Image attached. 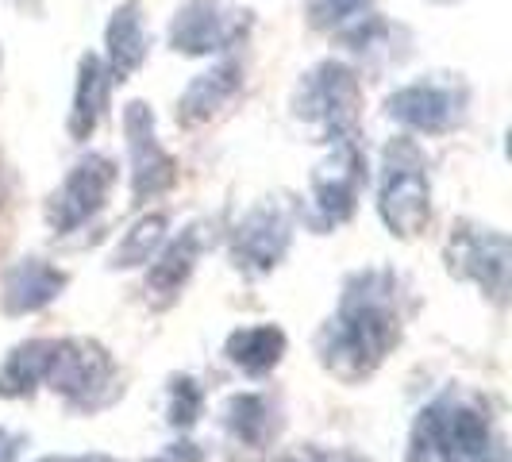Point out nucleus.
<instances>
[{
	"mask_svg": "<svg viewBox=\"0 0 512 462\" xmlns=\"http://www.w3.org/2000/svg\"><path fill=\"white\" fill-rule=\"evenodd\" d=\"M401 339V305H397V278L389 270L366 266L351 274L339 289V305L332 320H324L316 351L324 370L339 382L370 378L385 355Z\"/></svg>",
	"mask_w": 512,
	"mask_h": 462,
	"instance_id": "1",
	"label": "nucleus"
},
{
	"mask_svg": "<svg viewBox=\"0 0 512 462\" xmlns=\"http://www.w3.org/2000/svg\"><path fill=\"white\" fill-rule=\"evenodd\" d=\"M378 220L393 239H416L432 224V174L428 158L409 135L389 139L378 166V189H374Z\"/></svg>",
	"mask_w": 512,
	"mask_h": 462,
	"instance_id": "2",
	"label": "nucleus"
},
{
	"mask_svg": "<svg viewBox=\"0 0 512 462\" xmlns=\"http://www.w3.org/2000/svg\"><path fill=\"white\" fill-rule=\"evenodd\" d=\"M293 116L301 124L324 131V143L335 139H362V85L359 70L339 62V58H320L308 66L297 89H293Z\"/></svg>",
	"mask_w": 512,
	"mask_h": 462,
	"instance_id": "3",
	"label": "nucleus"
},
{
	"mask_svg": "<svg viewBox=\"0 0 512 462\" xmlns=\"http://www.w3.org/2000/svg\"><path fill=\"white\" fill-rule=\"evenodd\" d=\"M382 112L385 120H393L412 135H428V139L451 135L470 116V81L462 74H428L393 89Z\"/></svg>",
	"mask_w": 512,
	"mask_h": 462,
	"instance_id": "4",
	"label": "nucleus"
},
{
	"mask_svg": "<svg viewBox=\"0 0 512 462\" xmlns=\"http://www.w3.org/2000/svg\"><path fill=\"white\" fill-rule=\"evenodd\" d=\"M251 31L255 12L239 0H181L166 27V43L185 58H220L239 51Z\"/></svg>",
	"mask_w": 512,
	"mask_h": 462,
	"instance_id": "5",
	"label": "nucleus"
},
{
	"mask_svg": "<svg viewBox=\"0 0 512 462\" xmlns=\"http://www.w3.org/2000/svg\"><path fill=\"white\" fill-rule=\"evenodd\" d=\"M447 274L459 282L478 285L489 301H505L512 278V243L501 228L489 224H455L447 247H443Z\"/></svg>",
	"mask_w": 512,
	"mask_h": 462,
	"instance_id": "6",
	"label": "nucleus"
},
{
	"mask_svg": "<svg viewBox=\"0 0 512 462\" xmlns=\"http://www.w3.org/2000/svg\"><path fill=\"white\" fill-rule=\"evenodd\" d=\"M293 231H297V216L285 201L278 197L258 201L231 228V266L243 278H270L293 247Z\"/></svg>",
	"mask_w": 512,
	"mask_h": 462,
	"instance_id": "7",
	"label": "nucleus"
},
{
	"mask_svg": "<svg viewBox=\"0 0 512 462\" xmlns=\"http://www.w3.org/2000/svg\"><path fill=\"white\" fill-rule=\"evenodd\" d=\"M112 355L104 351L97 339H47V359H43V389L70 405H93L101 401L112 385Z\"/></svg>",
	"mask_w": 512,
	"mask_h": 462,
	"instance_id": "8",
	"label": "nucleus"
},
{
	"mask_svg": "<svg viewBox=\"0 0 512 462\" xmlns=\"http://www.w3.org/2000/svg\"><path fill=\"white\" fill-rule=\"evenodd\" d=\"M362 185H366V158H362L359 139L328 143V154L312 166V178H308L316 228L332 231L339 224H347L359 208Z\"/></svg>",
	"mask_w": 512,
	"mask_h": 462,
	"instance_id": "9",
	"label": "nucleus"
},
{
	"mask_svg": "<svg viewBox=\"0 0 512 462\" xmlns=\"http://www.w3.org/2000/svg\"><path fill=\"white\" fill-rule=\"evenodd\" d=\"M124 147H128L131 170V205L166 197L178 181V158L158 139V116L151 101L124 104Z\"/></svg>",
	"mask_w": 512,
	"mask_h": 462,
	"instance_id": "10",
	"label": "nucleus"
},
{
	"mask_svg": "<svg viewBox=\"0 0 512 462\" xmlns=\"http://www.w3.org/2000/svg\"><path fill=\"white\" fill-rule=\"evenodd\" d=\"M116 189V162L108 154H81L74 166L66 170V178L58 181L51 197H47V224L54 235H70L85 228L89 220H97Z\"/></svg>",
	"mask_w": 512,
	"mask_h": 462,
	"instance_id": "11",
	"label": "nucleus"
},
{
	"mask_svg": "<svg viewBox=\"0 0 512 462\" xmlns=\"http://www.w3.org/2000/svg\"><path fill=\"white\" fill-rule=\"evenodd\" d=\"M70 285V274L47 258H16L0 278V308L4 316H35L51 308Z\"/></svg>",
	"mask_w": 512,
	"mask_h": 462,
	"instance_id": "12",
	"label": "nucleus"
},
{
	"mask_svg": "<svg viewBox=\"0 0 512 462\" xmlns=\"http://www.w3.org/2000/svg\"><path fill=\"white\" fill-rule=\"evenodd\" d=\"M243 93V62L239 58H220L197 77H189V85L178 97V124L181 128H205L212 120H220L231 108V101Z\"/></svg>",
	"mask_w": 512,
	"mask_h": 462,
	"instance_id": "13",
	"label": "nucleus"
},
{
	"mask_svg": "<svg viewBox=\"0 0 512 462\" xmlns=\"http://www.w3.org/2000/svg\"><path fill=\"white\" fill-rule=\"evenodd\" d=\"M104 66L112 81H131L151 58V27L139 0H124L104 20Z\"/></svg>",
	"mask_w": 512,
	"mask_h": 462,
	"instance_id": "14",
	"label": "nucleus"
},
{
	"mask_svg": "<svg viewBox=\"0 0 512 462\" xmlns=\"http://www.w3.org/2000/svg\"><path fill=\"white\" fill-rule=\"evenodd\" d=\"M208 247V224L205 220H193L158 247V255L151 258V270H147V289H151L154 301H174L181 289L189 285L197 262Z\"/></svg>",
	"mask_w": 512,
	"mask_h": 462,
	"instance_id": "15",
	"label": "nucleus"
},
{
	"mask_svg": "<svg viewBox=\"0 0 512 462\" xmlns=\"http://www.w3.org/2000/svg\"><path fill=\"white\" fill-rule=\"evenodd\" d=\"M108 93H112V74L104 66L101 54H81L74 74V97H70V116H66V131L74 143L93 139V131L101 128L104 108H108Z\"/></svg>",
	"mask_w": 512,
	"mask_h": 462,
	"instance_id": "16",
	"label": "nucleus"
},
{
	"mask_svg": "<svg viewBox=\"0 0 512 462\" xmlns=\"http://www.w3.org/2000/svg\"><path fill=\"white\" fill-rule=\"evenodd\" d=\"M339 39L351 54H359L374 66H397L412 51V31L397 20H385L378 12H362L351 24L339 27Z\"/></svg>",
	"mask_w": 512,
	"mask_h": 462,
	"instance_id": "17",
	"label": "nucleus"
},
{
	"mask_svg": "<svg viewBox=\"0 0 512 462\" xmlns=\"http://www.w3.org/2000/svg\"><path fill=\"white\" fill-rule=\"evenodd\" d=\"M285 351H289V335L278 324H247L224 339V362L251 382L270 378L282 366Z\"/></svg>",
	"mask_w": 512,
	"mask_h": 462,
	"instance_id": "18",
	"label": "nucleus"
},
{
	"mask_svg": "<svg viewBox=\"0 0 512 462\" xmlns=\"http://www.w3.org/2000/svg\"><path fill=\"white\" fill-rule=\"evenodd\" d=\"M224 424L243 447L258 451V447L274 443L278 428H282V416H278V405L262 393H235L224 409Z\"/></svg>",
	"mask_w": 512,
	"mask_h": 462,
	"instance_id": "19",
	"label": "nucleus"
},
{
	"mask_svg": "<svg viewBox=\"0 0 512 462\" xmlns=\"http://www.w3.org/2000/svg\"><path fill=\"white\" fill-rule=\"evenodd\" d=\"M166 231H170V216L166 212H143L120 235L116 251L108 255V270H139V266H147L158 255V247L166 243Z\"/></svg>",
	"mask_w": 512,
	"mask_h": 462,
	"instance_id": "20",
	"label": "nucleus"
},
{
	"mask_svg": "<svg viewBox=\"0 0 512 462\" xmlns=\"http://www.w3.org/2000/svg\"><path fill=\"white\" fill-rule=\"evenodd\" d=\"M43 359H47V339H27L20 347H12L8 359L0 362V397L16 401L35 393L43 382Z\"/></svg>",
	"mask_w": 512,
	"mask_h": 462,
	"instance_id": "21",
	"label": "nucleus"
},
{
	"mask_svg": "<svg viewBox=\"0 0 512 462\" xmlns=\"http://www.w3.org/2000/svg\"><path fill=\"white\" fill-rule=\"evenodd\" d=\"M201 412H205V389H201V382L189 378V374L170 378V385H166V420L185 432V428H193L201 420Z\"/></svg>",
	"mask_w": 512,
	"mask_h": 462,
	"instance_id": "22",
	"label": "nucleus"
},
{
	"mask_svg": "<svg viewBox=\"0 0 512 462\" xmlns=\"http://www.w3.org/2000/svg\"><path fill=\"white\" fill-rule=\"evenodd\" d=\"M370 0H305L308 27L316 31H339L343 24H351L355 16L366 12Z\"/></svg>",
	"mask_w": 512,
	"mask_h": 462,
	"instance_id": "23",
	"label": "nucleus"
},
{
	"mask_svg": "<svg viewBox=\"0 0 512 462\" xmlns=\"http://www.w3.org/2000/svg\"><path fill=\"white\" fill-rule=\"evenodd\" d=\"M151 462H205V447H197L193 439H178V443L162 447Z\"/></svg>",
	"mask_w": 512,
	"mask_h": 462,
	"instance_id": "24",
	"label": "nucleus"
},
{
	"mask_svg": "<svg viewBox=\"0 0 512 462\" xmlns=\"http://www.w3.org/2000/svg\"><path fill=\"white\" fill-rule=\"evenodd\" d=\"M278 462H366L359 455H347V451H320V447H308L301 455H285Z\"/></svg>",
	"mask_w": 512,
	"mask_h": 462,
	"instance_id": "25",
	"label": "nucleus"
},
{
	"mask_svg": "<svg viewBox=\"0 0 512 462\" xmlns=\"http://www.w3.org/2000/svg\"><path fill=\"white\" fill-rule=\"evenodd\" d=\"M35 462H116V459H101V455H43Z\"/></svg>",
	"mask_w": 512,
	"mask_h": 462,
	"instance_id": "26",
	"label": "nucleus"
},
{
	"mask_svg": "<svg viewBox=\"0 0 512 462\" xmlns=\"http://www.w3.org/2000/svg\"><path fill=\"white\" fill-rule=\"evenodd\" d=\"M428 4H462V0H428Z\"/></svg>",
	"mask_w": 512,
	"mask_h": 462,
	"instance_id": "27",
	"label": "nucleus"
},
{
	"mask_svg": "<svg viewBox=\"0 0 512 462\" xmlns=\"http://www.w3.org/2000/svg\"><path fill=\"white\" fill-rule=\"evenodd\" d=\"M0 447H4V428H0Z\"/></svg>",
	"mask_w": 512,
	"mask_h": 462,
	"instance_id": "28",
	"label": "nucleus"
}]
</instances>
